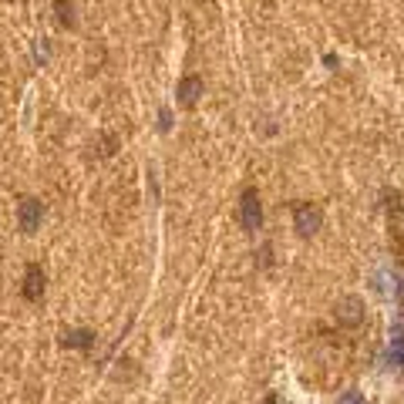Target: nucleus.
I'll use <instances>...</instances> for the list:
<instances>
[{
  "label": "nucleus",
  "mask_w": 404,
  "mask_h": 404,
  "mask_svg": "<svg viewBox=\"0 0 404 404\" xmlns=\"http://www.w3.org/2000/svg\"><path fill=\"white\" fill-rule=\"evenodd\" d=\"M388 223H391V240H394V250L401 253V260H404V196L391 206V216H388Z\"/></svg>",
  "instance_id": "obj_1"
},
{
  "label": "nucleus",
  "mask_w": 404,
  "mask_h": 404,
  "mask_svg": "<svg viewBox=\"0 0 404 404\" xmlns=\"http://www.w3.org/2000/svg\"><path fill=\"white\" fill-rule=\"evenodd\" d=\"M202 88L199 78H186L182 81V88H179V95H182V105H196V91Z\"/></svg>",
  "instance_id": "obj_5"
},
{
  "label": "nucleus",
  "mask_w": 404,
  "mask_h": 404,
  "mask_svg": "<svg viewBox=\"0 0 404 404\" xmlns=\"http://www.w3.org/2000/svg\"><path fill=\"white\" fill-rule=\"evenodd\" d=\"M320 226V209L317 206H297V229L300 233H317Z\"/></svg>",
  "instance_id": "obj_3"
},
{
  "label": "nucleus",
  "mask_w": 404,
  "mask_h": 404,
  "mask_svg": "<svg viewBox=\"0 0 404 404\" xmlns=\"http://www.w3.org/2000/svg\"><path fill=\"white\" fill-rule=\"evenodd\" d=\"M41 219V202L34 199H24V206H21V226L24 229H34Z\"/></svg>",
  "instance_id": "obj_4"
},
{
  "label": "nucleus",
  "mask_w": 404,
  "mask_h": 404,
  "mask_svg": "<svg viewBox=\"0 0 404 404\" xmlns=\"http://www.w3.org/2000/svg\"><path fill=\"white\" fill-rule=\"evenodd\" d=\"M243 226L260 229V196H256V189L243 192Z\"/></svg>",
  "instance_id": "obj_2"
},
{
  "label": "nucleus",
  "mask_w": 404,
  "mask_h": 404,
  "mask_svg": "<svg viewBox=\"0 0 404 404\" xmlns=\"http://www.w3.org/2000/svg\"><path fill=\"white\" fill-rule=\"evenodd\" d=\"M38 277H41V270L38 266H31V270H27V290H24L31 300L38 297V290H44V283H38Z\"/></svg>",
  "instance_id": "obj_6"
},
{
  "label": "nucleus",
  "mask_w": 404,
  "mask_h": 404,
  "mask_svg": "<svg viewBox=\"0 0 404 404\" xmlns=\"http://www.w3.org/2000/svg\"><path fill=\"white\" fill-rule=\"evenodd\" d=\"M341 404H367L364 398H361V394H347V398H344Z\"/></svg>",
  "instance_id": "obj_7"
}]
</instances>
